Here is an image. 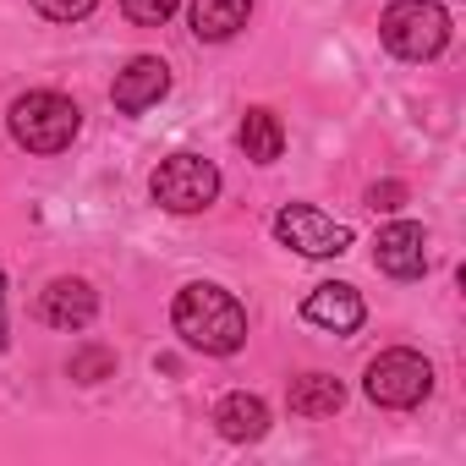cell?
<instances>
[{
  "instance_id": "15",
  "label": "cell",
  "mask_w": 466,
  "mask_h": 466,
  "mask_svg": "<svg viewBox=\"0 0 466 466\" xmlns=\"http://www.w3.org/2000/svg\"><path fill=\"white\" fill-rule=\"evenodd\" d=\"M77 384H105V379H116V351L110 346H83V351H72V368H66Z\"/></svg>"
},
{
  "instance_id": "19",
  "label": "cell",
  "mask_w": 466,
  "mask_h": 466,
  "mask_svg": "<svg viewBox=\"0 0 466 466\" xmlns=\"http://www.w3.org/2000/svg\"><path fill=\"white\" fill-rule=\"evenodd\" d=\"M0 297H6V275H0ZM12 335H6V313H0V346H6Z\"/></svg>"
},
{
  "instance_id": "18",
  "label": "cell",
  "mask_w": 466,
  "mask_h": 466,
  "mask_svg": "<svg viewBox=\"0 0 466 466\" xmlns=\"http://www.w3.org/2000/svg\"><path fill=\"white\" fill-rule=\"evenodd\" d=\"M400 198H406V187H400V181H384V187H373V192H368V203H373V208H400Z\"/></svg>"
},
{
  "instance_id": "13",
  "label": "cell",
  "mask_w": 466,
  "mask_h": 466,
  "mask_svg": "<svg viewBox=\"0 0 466 466\" xmlns=\"http://www.w3.org/2000/svg\"><path fill=\"white\" fill-rule=\"evenodd\" d=\"M237 143H242V154H248L253 165H275V159L286 154V127H280L275 110L253 105V110L242 116V127H237Z\"/></svg>"
},
{
  "instance_id": "5",
  "label": "cell",
  "mask_w": 466,
  "mask_h": 466,
  "mask_svg": "<svg viewBox=\"0 0 466 466\" xmlns=\"http://www.w3.org/2000/svg\"><path fill=\"white\" fill-rule=\"evenodd\" d=\"M362 390H368V400H373V406L411 411V406H422V400H428V390H433V368H428V357H417V351L395 346V351H379V357L368 362Z\"/></svg>"
},
{
  "instance_id": "12",
  "label": "cell",
  "mask_w": 466,
  "mask_h": 466,
  "mask_svg": "<svg viewBox=\"0 0 466 466\" xmlns=\"http://www.w3.org/2000/svg\"><path fill=\"white\" fill-rule=\"evenodd\" d=\"M253 17V0H192V34L208 45L237 39Z\"/></svg>"
},
{
  "instance_id": "11",
  "label": "cell",
  "mask_w": 466,
  "mask_h": 466,
  "mask_svg": "<svg viewBox=\"0 0 466 466\" xmlns=\"http://www.w3.org/2000/svg\"><path fill=\"white\" fill-rule=\"evenodd\" d=\"M214 428H219V439H230V444H253V439L269 433V406H264L258 395L237 390V395H225V400L214 406Z\"/></svg>"
},
{
  "instance_id": "16",
  "label": "cell",
  "mask_w": 466,
  "mask_h": 466,
  "mask_svg": "<svg viewBox=\"0 0 466 466\" xmlns=\"http://www.w3.org/2000/svg\"><path fill=\"white\" fill-rule=\"evenodd\" d=\"M176 6H181V0H121V12H127L137 28H159V23H170Z\"/></svg>"
},
{
  "instance_id": "3",
  "label": "cell",
  "mask_w": 466,
  "mask_h": 466,
  "mask_svg": "<svg viewBox=\"0 0 466 466\" xmlns=\"http://www.w3.org/2000/svg\"><path fill=\"white\" fill-rule=\"evenodd\" d=\"M379 39L400 61H433L450 45V12L433 0H395L379 17Z\"/></svg>"
},
{
  "instance_id": "1",
  "label": "cell",
  "mask_w": 466,
  "mask_h": 466,
  "mask_svg": "<svg viewBox=\"0 0 466 466\" xmlns=\"http://www.w3.org/2000/svg\"><path fill=\"white\" fill-rule=\"evenodd\" d=\"M170 324L203 357H230V351H242V340H248V308L230 297L225 286H187V291H176Z\"/></svg>"
},
{
  "instance_id": "8",
  "label": "cell",
  "mask_w": 466,
  "mask_h": 466,
  "mask_svg": "<svg viewBox=\"0 0 466 466\" xmlns=\"http://www.w3.org/2000/svg\"><path fill=\"white\" fill-rule=\"evenodd\" d=\"M373 264L395 280H417L428 269V230L411 225V219H395L379 230V242H373Z\"/></svg>"
},
{
  "instance_id": "17",
  "label": "cell",
  "mask_w": 466,
  "mask_h": 466,
  "mask_svg": "<svg viewBox=\"0 0 466 466\" xmlns=\"http://www.w3.org/2000/svg\"><path fill=\"white\" fill-rule=\"evenodd\" d=\"M94 6H99V0H34V12L50 17V23H83Z\"/></svg>"
},
{
  "instance_id": "4",
  "label": "cell",
  "mask_w": 466,
  "mask_h": 466,
  "mask_svg": "<svg viewBox=\"0 0 466 466\" xmlns=\"http://www.w3.org/2000/svg\"><path fill=\"white\" fill-rule=\"evenodd\" d=\"M148 192H154V203L170 208V214H203V208L219 198V170H214V159H203V154H170V159L154 165Z\"/></svg>"
},
{
  "instance_id": "14",
  "label": "cell",
  "mask_w": 466,
  "mask_h": 466,
  "mask_svg": "<svg viewBox=\"0 0 466 466\" xmlns=\"http://www.w3.org/2000/svg\"><path fill=\"white\" fill-rule=\"evenodd\" d=\"M340 400H346V390H340V379H329V373H302V379L291 384V411H297V417H335Z\"/></svg>"
},
{
  "instance_id": "9",
  "label": "cell",
  "mask_w": 466,
  "mask_h": 466,
  "mask_svg": "<svg viewBox=\"0 0 466 466\" xmlns=\"http://www.w3.org/2000/svg\"><path fill=\"white\" fill-rule=\"evenodd\" d=\"M302 319L319 324V329H329V335H351V329L368 319V308H362V291H357V286L329 280V286H313V291H308Z\"/></svg>"
},
{
  "instance_id": "2",
  "label": "cell",
  "mask_w": 466,
  "mask_h": 466,
  "mask_svg": "<svg viewBox=\"0 0 466 466\" xmlns=\"http://www.w3.org/2000/svg\"><path fill=\"white\" fill-rule=\"evenodd\" d=\"M6 127H12L17 148H28V154H61V148H72V137L83 127V110L66 94H56V88H34V94H23L12 105Z\"/></svg>"
},
{
  "instance_id": "7",
  "label": "cell",
  "mask_w": 466,
  "mask_h": 466,
  "mask_svg": "<svg viewBox=\"0 0 466 466\" xmlns=\"http://www.w3.org/2000/svg\"><path fill=\"white\" fill-rule=\"evenodd\" d=\"M165 94H170V66H165L159 56H132V61L116 72V88H110V99H116L121 116H143V110H154Z\"/></svg>"
},
{
  "instance_id": "6",
  "label": "cell",
  "mask_w": 466,
  "mask_h": 466,
  "mask_svg": "<svg viewBox=\"0 0 466 466\" xmlns=\"http://www.w3.org/2000/svg\"><path fill=\"white\" fill-rule=\"evenodd\" d=\"M275 237H280L286 248H297L302 258H340V253L351 248V230H346L335 214L313 208V203H286V208L275 214Z\"/></svg>"
},
{
  "instance_id": "10",
  "label": "cell",
  "mask_w": 466,
  "mask_h": 466,
  "mask_svg": "<svg viewBox=\"0 0 466 466\" xmlns=\"http://www.w3.org/2000/svg\"><path fill=\"white\" fill-rule=\"evenodd\" d=\"M39 313L50 329H88L94 313H99V297L88 280H50L45 297H39Z\"/></svg>"
}]
</instances>
